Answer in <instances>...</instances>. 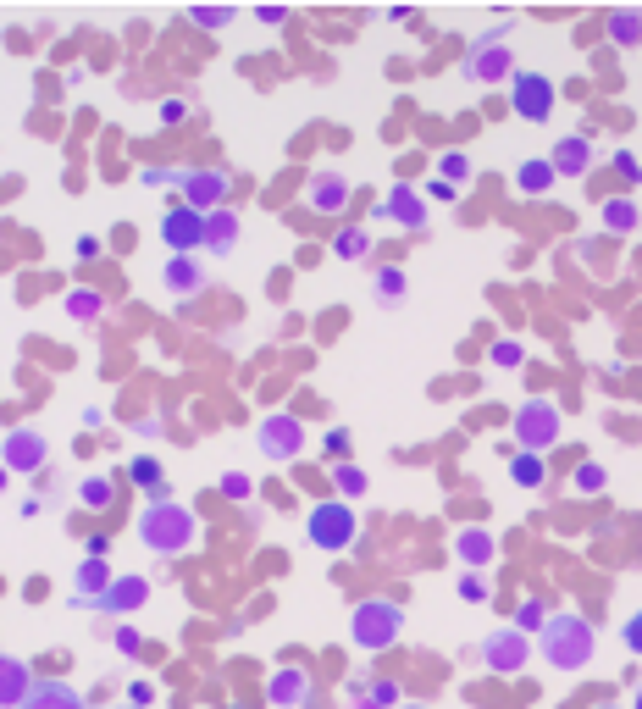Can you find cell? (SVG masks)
<instances>
[{"label": "cell", "instance_id": "6da1fadb", "mask_svg": "<svg viewBox=\"0 0 642 709\" xmlns=\"http://www.w3.org/2000/svg\"><path fill=\"white\" fill-rule=\"evenodd\" d=\"M537 649H543V660L554 665V671H582L598 649V632L587 626V615L559 610V615H548V626L537 632Z\"/></svg>", "mask_w": 642, "mask_h": 709}, {"label": "cell", "instance_id": "7a4b0ae2", "mask_svg": "<svg viewBox=\"0 0 642 709\" xmlns=\"http://www.w3.org/2000/svg\"><path fill=\"white\" fill-rule=\"evenodd\" d=\"M194 538H200V521H194L189 505H178V499L144 505V516H139V543H144V549H155V554H183Z\"/></svg>", "mask_w": 642, "mask_h": 709}, {"label": "cell", "instance_id": "3957f363", "mask_svg": "<svg viewBox=\"0 0 642 709\" xmlns=\"http://www.w3.org/2000/svg\"><path fill=\"white\" fill-rule=\"evenodd\" d=\"M399 632H405V610L393 599H366L355 604V615H349V643L366 654H382L399 643Z\"/></svg>", "mask_w": 642, "mask_h": 709}, {"label": "cell", "instance_id": "277c9868", "mask_svg": "<svg viewBox=\"0 0 642 709\" xmlns=\"http://www.w3.org/2000/svg\"><path fill=\"white\" fill-rule=\"evenodd\" d=\"M355 510H349V499H321V505H310L305 516V538L316 543L321 554H338L355 543Z\"/></svg>", "mask_w": 642, "mask_h": 709}, {"label": "cell", "instance_id": "5b68a950", "mask_svg": "<svg viewBox=\"0 0 642 709\" xmlns=\"http://www.w3.org/2000/svg\"><path fill=\"white\" fill-rule=\"evenodd\" d=\"M559 405H548V399H526L521 410H515V449H532V455H543V449L559 444Z\"/></svg>", "mask_w": 642, "mask_h": 709}, {"label": "cell", "instance_id": "8992f818", "mask_svg": "<svg viewBox=\"0 0 642 709\" xmlns=\"http://www.w3.org/2000/svg\"><path fill=\"white\" fill-rule=\"evenodd\" d=\"M460 78H465V84H499V78H515V67H510V50H504V28L482 34L471 50H465V61H460Z\"/></svg>", "mask_w": 642, "mask_h": 709}, {"label": "cell", "instance_id": "52a82bcc", "mask_svg": "<svg viewBox=\"0 0 642 709\" xmlns=\"http://www.w3.org/2000/svg\"><path fill=\"white\" fill-rule=\"evenodd\" d=\"M526 660H532V637L521 632V626H493L488 637H482V665L499 676H515L526 671Z\"/></svg>", "mask_w": 642, "mask_h": 709}, {"label": "cell", "instance_id": "ba28073f", "mask_svg": "<svg viewBox=\"0 0 642 709\" xmlns=\"http://www.w3.org/2000/svg\"><path fill=\"white\" fill-rule=\"evenodd\" d=\"M178 189H183V205H194V211H222L227 205V189H233V178L227 172H216V167H183V178H178Z\"/></svg>", "mask_w": 642, "mask_h": 709}, {"label": "cell", "instance_id": "9c48e42d", "mask_svg": "<svg viewBox=\"0 0 642 709\" xmlns=\"http://www.w3.org/2000/svg\"><path fill=\"white\" fill-rule=\"evenodd\" d=\"M255 444H261L266 460H294L299 449H305V427H299V416H288V410H272V416L255 427Z\"/></svg>", "mask_w": 642, "mask_h": 709}, {"label": "cell", "instance_id": "30bf717a", "mask_svg": "<svg viewBox=\"0 0 642 709\" xmlns=\"http://www.w3.org/2000/svg\"><path fill=\"white\" fill-rule=\"evenodd\" d=\"M510 106L521 122H548V111H554V78L543 73H515L510 78Z\"/></svg>", "mask_w": 642, "mask_h": 709}, {"label": "cell", "instance_id": "8fae6325", "mask_svg": "<svg viewBox=\"0 0 642 709\" xmlns=\"http://www.w3.org/2000/svg\"><path fill=\"white\" fill-rule=\"evenodd\" d=\"M161 239H167L172 255L205 250V211H194V205H172L167 222H161Z\"/></svg>", "mask_w": 642, "mask_h": 709}, {"label": "cell", "instance_id": "7c38bea8", "mask_svg": "<svg viewBox=\"0 0 642 709\" xmlns=\"http://www.w3.org/2000/svg\"><path fill=\"white\" fill-rule=\"evenodd\" d=\"M0 466L6 471H45V433H34V427H12L6 433V444H0Z\"/></svg>", "mask_w": 642, "mask_h": 709}, {"label": "cell", "instance_id": "4fadbf2b", "mask_svg": "<svg viewBox=\"0 0 642 709\" xmlns=\"http://www.w3.org/2000/svg\"><path fill=\"white\" fill-rule=\"evenodd\" d=\"M377 217H393L399 228H410V233H416V228H427V194H416L410 183H393V189H388V200L377 205Z\"/></svg>", "mask_w": 642, "mask_h": 709}, {"label": "cell", "instance_id": "5bb4252c", "mask_svg": "<svg viewBox=\"0 0 642 709\" xmlns=\"http://www.w3.org/2000/svg\"><path fill=\"white\" fill-rule=\"evenodd\" d=\"M144 599H150V582L144 577H111V588L95 599V610L100 615H133V610H144Z\"/></svg>", "mask_w": 642, "mask_h": 709}, {"label": "cell", "instance_id": "9a60e30c", "mask_svg": "<svg viewBox=\"0 0 642 709\" xmlns=\"http://www.w3.org/2000/svg\"><path fill=\"white\" fill-rule=\"evenodd\" d=\"M554 172L559 178H582L587 167H593V139L587 133H565V139H554Z\"/></svg>", "mask_w": 642, "mask_h": 709}, {"label": "cell", "instance_id": "2e32d148", "mask_svg": "<svg viewBox=\"0 0 642 709\" xmlns=\"http://www.w3.org/2000/svg\"><path fill=\"white\" fill-rule=\"evenodd\" d=\"M266 698H272L277 709H310V704H316V693H310V676H305V671H277L272 682H266Z\"/></svg>", "mask_w": 642, "mask_h": 709}, {"label": "cell", "instance_id": "e0dca14e", "mask_svg": "<svg viewBox=\"0 0 642 709\" xmlns=\"http://www.w3.org/2000/svg\"><path fill=\"white\" fill-rule=\"evenodd\" d=\"M28 693H34V671L17 654H0V709H17Z\"/></svg>", "mask_w": 642, "mask_h": 709}, {"label": "cell", "instance_id": "ac0fdd59", "mask_svg": "<svg viewBox=\"0 0 642 709\" xmlns=\"http://www.w3.org/2000/svg\"><path fill=\"white\" fill-rule=\"evenodd\" d=\"M161 283H167V294H178V300H194V294L205 289V272L194 255H172L167 272H161Z\"/></svg>", "mask_w": 642, "mask_h": 709}, {"label": "cell", "instance_id": "d6986e66", "mask_svg": "<svg viewBox=\"0 0 642 709\" xmlns=\"http://www.w3.org/2000/svg\"><path fill=\"white\" fill-rule=\"evenodd\" d=\"M349 205V183L338 178V172H316L310 178V211H321V217H338Z\"/></svg>", "mask_w": 642, "mask_h": 709}, {"label": "cell", "instance_id": "ffe728a7", "mask_svg": "<svg viewBox=\"0 0 642 709\" xmlns=\"http://www.w3.org/2000/svg\"><path fill=\"white\" fill-rule=\"evenodd\" d=\"M205 250H211L216 261H227V255L238 250V217H233V211H227V205H222V211H211V217H205Z\"/></svg>", "mask_w": 642, "mask_h": 709}, {"label": "cell", "instance_id": "44dd1931", "mask_svg": "<svg viewBox=\"0 0 642 709\" xmlns=\"http://www.w3.org/2000/svg\"><path fill=\"white\" fill-rule=\"evenodd\" d=\"M17 709H84V698H78V687H67V682H34V693H28Z\"/></svg>", "mask_w": 642, "mask_h": 709}, {"label": "cell", "instance_id": "7402d4cb", "mask_svg": "<svg viewBox=\"0 0 642 709\" xmlns=\"http://www.w3.org/2000/svg\"><path fill=\"white\" fill-rule=\"evenodd\" d=\"M128 482L150 493V505H161V499L172 493L167 477H161V460H155V455H133V460H128Z\"/></svg>", "mask_w": 642, "mask_h": 709}, {"label": "cell", "instance_id": "603a6c76", "mask_svg": "<svg viewBox=\"0 0 642 709\" xmlns=\"http://www.w3.org/2000/svg\"><path fill=\"white\" fill-rule=\"evenodd\" d=\"M554 161H543V156H532V161H521V167H515V189L526 194V200H537V194H548L554 189Z\"/></svg>", "mask_w": 642, "mask_h": 709}, {"label": "cell", "instance_id": "cb8c5ba5", "mask_svg": "<svg viewBox=\"0 0 642 709\" xmlns=\"http://www.w3.org/2000/svg\"><path fill=\"white\" fill-rule=\"evenodd\" d=\"M454 554H460V560L471 565V571H482V565H488L493 554H499V543H493L482 527H465L460 538H454Z\"/></svg>", "mask_w": 642, "mask_h": 709}, {"label": "cell", "instance_id": "d4e9b609", "mask_svg": "<svg viewBox=\"0 0 642 709\" xmlns=\"http://www.w3.org/2000/svg\"><path fill=\"white\" fill-rule=\"evenodd\" d=\"M371 294H377V305H399L410 294L405 266H377V272H371Z\"/></svg>", "mask_w": 642, "mask_h": 709}, {"label": "cell", "instance_id": "484cf974", "mask_svg": "<svg viewBox=\"0 0 642 709\" xmlns=\"http://www.w3.org/2000/svg\"><path fill=\"white\" fill-rule=\"evenodd\" d=\"M510 482H515V488H543V482H548L543 455H532V449H515V455H510Z\"/></svg>", "mask_w": 642, "mask_h": 709}, {"label": "cell", "instance_id": "4316f807", "mask_svg": "<svg viewBox=\"0 0 642 709\" xmlns=\"http://www.w3.org/2000/svg\"><path fill=\"white\" fill-rule=\"evenodd\" d=\"M609 39H615V45H637V39H642V6H620V12H609Z\"/></svg>", "mask_w": 642, "mask_h": 709}, {"label": "cell", "instance_id": "83f0119b", "mask_svg": "<svg viewBox=\"0 0 642 709\" xmlns=\"http://www.w3.org/2000/svg\"><path fill=\"white\" fill-rule=\"evenodd\" d=\"M333 255H338V261H366V255H371V233L366 228H338L333 233Z\"/></svg>", "mask_w": 642, "mask_h": 709}, {"label": "cell", "instance_id": "f1b7e54d", "mask_svg": "<svg viewBox=\"0 0 642 709\" xmlns=\"http://www.w3.org/2000/svg\"><path fill=\"white\" fill-rule=\"evenodd\" d=\"M111 499H117V482L111 477H84L78 482V505L84 510H111Z\"/></svg>", "mask_w": 642, "mask_h": 709}, {"label": "cell", "instance_id": "f546056e", "mask_svg": "<svg viewBox=\"0 0 642 709\" xmlns=\"http://www.w3.org/2000/svg\"><path fill=\"white\" fill-rule=\"evenodd\" d=\"M604 228L609 233H631V228H637V200H631V194L604 200Z\"/></svg>", "mask_w": 642, "mask_h": 709}, {"label": "cell", "instance_id": "4dcf8cb0", "mask_svg": "<svg viewBox=\"0 0 642 709\" xmlns=\"http://www.w3.org/2000/svg\"><path fill=\"white\" fill-rule=\"evenodd\" d=\"M438 178L460 189V183L471 178V156H465V150H443V156H438Z\"/></svg>", "mask_w": 642, "mask_h": 709}, {"label": "cell", "instance_id": "1f68e13d", "mask_svg": "<svg viewBox=\"0 0 642 709\" xmlns=\"http://www.w3.org/2000/svg\"><path fill=\"white\" fill-rule=\"evenodd\" d=\"M333 488L344 493V499H360V493H366V471L349 466V460H338V466H333Z\"/></svg>", "mask_w": 642, "mask_h": 709}, {"label": "cell", "instance_id": "d6a6232c", "mask_svg": "<svg viewBox=\"0 0 642 709\" xmlns=\"http://www.w3.org/2000/svg\"><path fill=\"white\" fill-rule=\"evenodd\" d=\"M515 626H521L526 637L543 632V626H548V604L543 599H521V604H515Z\"/></svg>", "mask_w": 642, "mask_h": 709}, {"label": "cell", "instance_id": "836d02e7", "mask_svg": "<svg viewBox=\"0 0 642 709\" xmlns=\"http://www.w3.org/2000/svg\"><path fill=\"white\" fill-rule=\"evenodd\" d=\"M100 305H106V300H100L95 289H72V294H67V316H78V322H89V316H100Z\"/></svg>", "mask_w": 642, "mask_h": 709}, {"label": "cell", "instance_id": "e575fe53", "mask_svg": "<svg viewBox=\"0 0 642 709\" xmlns=\"http://www.w3.org/2000/svg\"><path fill=\"white\" fill-rule=\"evenodd\" d=\"M576 493H604V482H609V471L598 466V460H582V466H576Z\"/></svg>", "mask_w": 642, "mask_h": 709}, {"label": "cell", "instance_id": "d590c367", "mask_svg": "<svg viewBox=\"0 0 642 709\" xmlns=\"http://www.w3.org/2000/svg\"><path fill=\"white\" fill-rule=\"evenodd\" d=\"M189 17L200 28H227V23H233V6H189Z\"/></svg>", "mask_w": 642, "mask_h": 709}, {"label": "cell", "instance_id": "8d00e7d4", "mask_svg": "<svg viewBox=\"0 0 642 709\" xmlns=\"http://www.w3.org/2000/svg\"><path fill=\"white\" fill-rule=\"evenodd\" d=\"M321 455L338 466V460L349 455V427H327V438H321Z\"/></svg>", "mask_w": 642, "mask_h": 709}, {"label": "cell", "instance_id": "74e56055", "mask_svg": "<svg viewBox=\"0 0 642 709\" xmlns=\"http://www.w3.org/2000/svg\"><path fill=\"white\" fill-rule=\"evenodd\" d=\"M460 599L465 604H488V582H482V571H465V577H460Z\"/></svg>", "mask_w": 642, "mask_h": 709}, {"label": "cell", "instance_id": "f35d334b", "mask_svg": "<svg viewBox=\"0 0 642 709\" xmlns=\"http://www.w3.org/2000/svg\"><path fill=\"white\" fill-rule=\"evenodd\" d=\"M493 361H499L504 372H515V366H521V344H515V338H499V344H493Z\"/></svg>", "mask_w": 642, "mask_h": 709}, {"label": "cell", "instance_id": "ab89813d", "mask_svg": "<svg viewBox=\"0 0 642 709\" xmlns=\"http://www.w3.org/2000/svg\"><path fill=\"white\" fill-rule=\"evenodd\" d=\"M178 178H183V172H172V167H144L139 172L144 189H167V183H178Z\"/></svg>", "mask_w": 642, "mask_h": 709}, {"label": "cell", "instance_id": "60d3db41", "mask_svg": "<svg viewBox=\"0 0 642 709\" xmlns=\"http://www.w3.org/2000/svg\"><path fill=\"white\" fill-rule=\"evenodd\" d=\"M222 493L227 499H250V477L244 471H222Z\"/></svg>", "mask_w": 642, "mask_h": 709}, {"label": "cell", "instance_id": "b9f144b4", "mask_svg": "<svg viewBox=\"0 0 642 709\" xmlns=\"http://www.w3.org/2000/svg\"><path fill=\"white\" fill-rule=\"evenodd\" d=\"M620 643H626V649H631V654H642V610H637V615H631V621H626V626H620Z\"/></svg>", "mask_w": 642, "mask_h": 709}, {"label": "cell", "instance_id": "7bdbcfd3", "mask_svg": "<svg viewBox=\"0 0 642 709\" xmlns=\"http://www.w3.org/2000/svg\"><path fill=\"white\" fill-rule=\"evenodd\" d=\"M366 693L377 698L382 709H399V687H393V682H366Z\"/></svg>", "mask_w": 642, "mask_h": 709}, {"label": "cell", "instance_id": "ee69618b", "mask_svg": "<svg viewBox=\"0 0 642 709\" xmlns=\"http://www.w3.org/2000/svg\"><path fill=\"white\" fill-rule=\"evenodd\" d=\"M615 172L626 183H642V167H637V156H631V150H615Z\"/></svg>", "mask_w": 642, "mask_h": 709}, {"label": "cell", "instance_id": "f6af8a7d", "mask_svg": "<svg viewBox=\"0 0 642 709\" xmlns=\"http://www.w3.org/2000/svg\"><path fill=\"white\" fill-rule=\"evenodd\" d=\"M106 549H111L106 532H89V538H84V560H106Z\"/></svg>", "mask_w": 642, "mask_h": 709}, {"label": "cell", "instance_id": "bcb514c9", "mask_svg": "<svg viewBox=\"0 0 642 709\" xmlns=\"http://www.w3.org/2000/svg\"><path fill=\"white\" fill-rule=\"evenodd\" d=\"M111 643H117L122 654H139V632H133V626H117V632H111Z\"/></svg>", "mask_w": 642, "mask_h": 709}, {"label": "cell", "instance_id": "7dc6e473", "mask_svg": "<svg viewBox=\"0 0 642 709\" xmlns=\"http://www.w3.org/2000/svg\"><path fill=\"white\" fill-rule=\"evenodd\" d=\"M183 117H189V100H161V122H167V128L183 122Z\"/></svg>", "mask_w": 642, "mask_h": 709}, {"label": "cell", "instance_id": "c3c4849f", "mask_svg": "<svg viewBox=\"0 0 642 709\" xmlns=\"http://www.w3.org/2000/svg\"><path fill=\"white\" fill-rule=\"evenodd\" d=\"M72 250H78V261H95V255H100V250H106V244H100V239H95V233H84V239L72 244Z\"/></svg>", "mask_w": 642, "mask_h": 709}, {"label": "cell", "instance_id": "681fc988", "mask_svg": "<svg viewBox=\"0 0 642 709\" xmlns=\"http://www.w3.org/2000/svg\"><path fill=\"white\" fill-rule=\"evenodd\" d=\"M150 698H155V687H150V682H133V687H128V704H133V709H144Z\"/></svg>", "mask_w": 642, "mask_h": 709}, {"label": "cell", "instance_id": "f907efd6", "mask_svg": "<svg viewBox=\"0 0 642 709\" xmlns=\"http://www.w3.org/2000/svg\"><path fill=\"white\" fill-rule=\"evenodd\" d=\"M255 17H261V23H283V17H288V6H255Z\"/></svg>", "mask_w": 642, "mask_h": 709}, {"label": "cell", "instance_id": "816d5d0a", "mask_svg": "<svg viewBox=\"0 0 642 709\" xmlns=\"http://www.w3.org/2000/svg\"><path fill=\"white\" fill-rule=\"evenodd\" d=\"M100 427H106V410L89 405V410H84V433H100Z\"/></svg>", "mask_w": 642, "mask_h": 709}, {"label": "cell", "instance_id": "f5cc1de1", "mask_svg": "<svg viewBox=\"0 0 642 709\" xmlns=\"http://www.w3.org/2000/svg\"><path fill=\"white\" fill-rule=\"evenodd\" d=\"M427 194H432V200H454V194H460V189H454V183H443V178H438V183H432Z\"/></svg>", "mask_w": 642, "mask_h": 709}, {"label": "cell", "instance_id": "db71d44e", "mask_svg": "<svg viewBox=\"0 0 642 709\" xmlns=\"http://www.w3.org/2000/svg\"><path fill=\"white\" fill-rule=\"evenodd\" d=\"M349 709H382V704H377L371 693H360V698H349Z\"/></svg>", "mask_w": 642, "mask_h": 709}, {"label": "cell", "instance_id": "11a10c76", "mask_svg": "<svg viewBox=\"0 0 642 709\" xmlns=\"http://www.w3.org/2000/svg\"><path fill=\"white\" fill-rule=\"evenodd\" d=\"M6 482H12V471H6V466H0V493H6Z\"/></svg>", "mask_w": 642, "mask_h": 709}, {"label": "cell", "instance_id": "9f6ffc18", "mask_svg": "<svg viewBox=\"0 0 642 709\" xmlns=\"http://www.w3.org/2000/svg\"><path fill=\"white\" fill-rule=\"evenodd\" d=\"M593 709H626V704H593Z\"/></svg>", "mask_w": 642, "mask_h": 709}, {"label": "cell", "instance_id": "6f0895ef", "mask_svg": "<svg viewBox=\"0 0 642 709\" xmlns=\"http://www.w3.org/2000/svg\"><path fill=\"white\" fill-rule=\"evenodd\" d=\"M631 709H642V693H637V698H631Z\"/></svg>", "mask_w": 642, "mask_h": 709}, {"label": "cell", "instance_id": "680465c9", "mask_svg": "<svg viewBox=\"0 0 642 709\" xmlns=\"http://www.w3.org/2000/svg\"><path fill=\"white\" fill-rule=\"evenodd\" d=\"M399 709H427V704H399Z\"/></svg>", "mask_w": 642, "mask_h": 709}, {"label": "cell", "instance_id": "91938a15", "mask_svg": "<svg viewBox=\"0 0 642 709\" xmlns=\"http://www.w3.org/2000/svg\"><path fill=\"white\" fill-rule=\"evenodd\" d=\"M233 709H238V704H233Z\"/></svg>", "mask_w": 642, "mask_h": 709}, {"label": "cell", "instance_id": "94428289", "mask_svg": "<svg viewBox=\"0 0 642 709\" xmlns=\"http://www.w3.org/2000/svg\"><path fill=\"white\" fill-rule=\"evenodd\" d=\"M128 709H133V704H128Z\"/></svg>", "mask_w": 642, "mask_h": 709}]
</instances>
